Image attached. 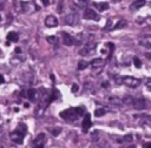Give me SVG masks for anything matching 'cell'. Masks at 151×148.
<instances>
[{
	"label": "cell",
	"mask_w": 151,
	"mask_h": 148,
	"mask_svg": "<svg viewBox=\"0 0 151 148\" xmlns=\"http://www.w3.org/2000/svg\"><path fill=\"white\" fill-rule=\"evenodd\" d=\"M41 2H42V5H44V6H48L50 0H41Z\"/></svg>",
	"instance_id": "cell-36"
},
{
	"label": "cell",
	"mask_w": 151,
	"mask_h": 148,
	"mask_svg": "<svg viewBox=\"0 0 151 148\" xmlns=\"http://www.w3.org/2000/svg\"><path fill=\"white\" fill-rule=\"evenodd\" d=\"M138 43L144 47V48H149L151 49V35H144L138 40Z\"/></svg>",
	"instance_id": "cell-13"
},
{
	"label": "cell",
	"mask_w": 151,
	"mask_h": 148,
	"mask_svg": "<svg viewBox=\"0 0 151 148\" xmlns=\"http://www.w3.org/2000/svg\"><path fill=\"white\" fill-rule=\"evenodd\" d=\"M122 100H123V105H125V106H132V103H133V97L130 95L123 97Z\"/></svg>",
	"instance_id": "cell-26"
},
{
	"label": "cell",
	"mask_w": 151,
	"mask_h": 148,
	"mask_svg": "<svg viewBox=\"0 0 151 148\" xmlns=\"http://www.w3.org/2000/svg\"><path fill=\"white\" fill-rule=\"evenodd\" d=\"M106 100H107V102H109L110 105L118 106V107L123 106V100H122L120 97H118V96H107Z\"/></svg>",
	"instance_id": "cell-18"
},
{
	"label": "cell",
	"mask_w": 151,
	"mask_h": 148,
	"mask_svg": "<svg viewBox=\"0 0 151 148\" xmlns=\"http://www.w3.org/2000/svg\"><path fill=\"white\" fill-rule=\"evenodd\" d=\"M18 40H19V35H18L17 32H9L7 34V41H9V42H18Z\"/></svg>",
	"instance_id": "cell-21"
},
{
	"label": "cell",
	"mask_w": 151,
	"mask_h": 148,
	"mask_svg": "<svg viewBox=\"0 0 151 148\" xmlns=\"http://www.w3.org/2000/svg\"><path fill=\"white\" fill-rule=\"evenodd\" d=\"M0 22H1V15H0Z\"/></svg>",
	"instance_id": "cell-43"
},
{
	"label": "cell",
	"mask_w": 151,
	"mask_h": 148,
	"mask_svg": "<svg viewBox=\"0 0 151 148\" xmlns=\"http://www.w3.org/2000/svg\"><path fill=\"white\" fill-rule=\"evenodd\" d=\"M46 40H47L50 43H52V45H57V43H58V41H59L58 36H55V35H52V36H47V38H46Z\"/></svg>",
	"instance_id": "cell-27"
},
{
	"label": "cell",
	"mask_w": 151,
	"mask_h": 148,
	"mask_svg": "<svg viewBox=\"0 0 151 148\" xmlns=\"http://www.w3.org/2000/svg\"><path fill=\"white\" fill-rule=\"evenodd\" d=\"M84 112H85L84 107H72V108H67L63 110L60 113V116L68 122H74L84 114Z\"/></svg>",
	"instance_id": "cell-1"
},
{
	"label": "cell",
	"mask_w": 151,
	"mask_h": 148,
	"mask_svg": "<svg viewBox=\"0 0 151 148\" xmlns=\"http://www.w3.org/2000/svg\"><path fill=\"white\" fill-rule=\"evenodd\" d=\"M99 139V135H97V132H93L92 133V136H91V140L92 141H97Z\"/></svg>",
	"instance_id": "cell-31"
},
{
	"label": "cell",
	"mask_w": 151,
	"mask_h": 148,
	"mask_svg": "<svg viewBox=\"0 0 151 148\" xmlns=\"http://www.w3.org/2000/svg\"><path fill=\"white\" fill-rule=\"evenodd\" d=\"M126 25H127V21H126V20H119V21L112 27V29H120V28H124Z\"/></svg>",
	"instance_id": "cell-24"
},
{
	"label": "cell",
	"mask_w": 151,
	"mask_h": 148,
	"mask_svg": "<svg viewBox=\"0 0 151 148\" xmlns=\"http://www.w3.org/2000/svg\"><path fill=\"white\" fill-rule=\"evenodd\" d=\"M145 4H146L145 0H134V1L130 5V11H131V12H136V11H138L139 8H142L143 6H145Z\"/></svg>",
	"instance_id": "cell-16"
},
{
	"label": "cell",
	"mask_w": 151,
	"mask_h": 148,
	"mask_svg": "<svg viewBox=\"0 0 151 148\" xmlns=\"http://www.w3.org/2000/svg\"><path fill=\"white\" fill-rule=\"evenodd\" d=\"M58 19L54 15H47L45 19V25L47 27H57L58 26Z\"/></svg>",
	"instance_id": "cell-15"
},
{
	"label": "cell",
	"mask_w": 151,
	"mask_h": 148,
	"mask_svg": "<svg viewBox=\"0 0 151 148\" xmlns=\"http://www.w3.org/2000/svg\"><path fill=\"white\" fill-rule=\"evenodd\" d=\"M83 16H84L85 19H87V20H99V19H100L99 14L96 13L92 8H86V9L84 11V13H83Z\"/></svg>",
	"instance_id": "cell-10"
},
{
	"label": "cell",
	"mask_w": 151,
	"mask_h": 148,
	"mask_svg": "<svg viewBox=\"0 0 151 148\" xmlns=\"http://www.w3.org/2000/svg\"><path fill=\"white\" fill-rule=\"evenodd\" d=\"M104 65H105V60L101 59V58H96V59H93V60L90 62V66H91L92 68H94V69L101 68Z\"/></svg>",
	"instance_id": "cell-17"
},
{
	"label": "cell",
	"mask_w": 151,
	"mask_h": 148,
	"mask_svg": "<svg viewBox=\"0 0 151 148\" xmlns=\"http://www.w3.org/2000/svg\"><path fill=\"white\" fill-rule=\"evenodd\" d=\"M106 113H107V109L104 108V107H99V108H97V109L94 110V115H96L97 117H100V116L105 115Z\"/></svg>",
	"instance_id": "cell-23"
},
{
	"label": "cell",
	"mask_w": 151,
	"mask_h": 148,
	"mask_svg": "<svg viewBox=\"0 0 151 148\" xmlns=\"http://www.w3.org/2000/svg\"><path fill=\"white\" fill-rule=\"evenodd\" d=\"M78 89H79L78 85H77V83H73V86H72V92H73V93H77Z\"/></svg>",
	"instance_id": "cell-34"
},
{
	"label": "cell",
	"mask_w": 151,
	"mask_h": 148,
	"mask_svg": "<svg viewBox=\"0 0 151 148\" xmlns=\"http://www.w3.org/2000/svg\"><path fill=\"white\" fill-rule=\"evenodd\" d=\"M88 66H90V62H87V61L80 60V61L78 62V69H79V70H84V69H86Z\"/></svg>",
	"instance_id": "cell-25"
},
{
	"label": "cell",
	"mask_w": 151,
	"mask_h": 148,
	"mask_svg": "<svg viewBox=\"0 0 151 148\" xmlns=\"http://www.w3.org/2000/svg\"><path fill=\"white\" fill-rule=\"evenodd\" d=\"M25 94H26V97L32 102H35L38 100V97H39V93H38V90L35 88H28L25 92Z\"/></svg>",
	"instance_id": "cell-12"
},
{
	"label": "cell",
	"mask_w": 151,
	"mask_h": 148,
	"mask_svg": "<svg viewBox=\"0 0 151 148\" xmlns=\"http://www.w3.org/2000/svg\"><path fill=\"white\" fill-rule=\"evenodd\" d=\"M133 63H134V66H136V67H138V68H139V67H142V62H140V60H139L137 56H134V58H133Z\"/></svg>",
	"instance_id": "cell-29"
},
{
	"label": "cell",
	"mask_w": 151,
	"mask_h": 148,
	"mask_svg": "<svg viewBox=\"0 0 151 148\" xmlns=\"http://www.w3.org/2000/svg\"><path fill=\"white\" fill-rule=\"evenodd\" d=\"M112 1H113V2H119L120 0H112Z\"/></svg>",
	"instance_id": "cell-42"
},
{
	"label": "cell",
	"mask_w": 151,
	"mask_h": 148,
	"mask_svg": "<svg viewBox=\"0 0 151 148\" xmlns=\"http://www.w3.org/2000/svg\"><path fill=\"white\" fill-rule=\"evenodd\" d=\"M14 9L18 13H29L32 11V6H31V2L15 0L14 1Z\"/></svg>",
	"instance_id": "cell-5"
},
{
	"label": "cell",
	"mask_w": 151,
	"mask_h": 148,
	"mask_svg": "<svg viewBox=\"0 0 151 148\" xmlns=\"http://www.w3.org/2000/svg\"><path fill=\"white\" fill-rule=\"evenodd\" d=\"M61 38H63V43L66 45V46H73V45L79 43L77 41V39L74 36H72L70 33H67V32H61Z\"/></svg>",
	"instance_id": "cell-8"
},
{
	"label": "cell",
	"mask_w": 151,
	"mask_h": 148,
	"mask_svg": "<svg viewBox=\"0 0 151 148\" xmlns=\"http://www.w3.org/2000/svg\"><path fill=\"white\" fill-rule=\"evenodd\" d=\"M117 82L123 83V85H125V86H127V87H130V88H137V87L140 85V79L134 78V76L126 75V76H122L119 81L117 80Z\"/></svg>",
	"instance_id": "cell-3"
},
{
	"label": "cell",
	"mask_w": 151,
	"mask_h": 148,
	"mask_svg": "<svg viewBox=\"0 0 151 148\" xmlns=\"http://www.w3.org/2000/svg\"><path fill=\"white\" fill-rule=\"evenodd\" d=\"M132 107L137 110H143L146 108V101L145 99L143 97H137V99H133V103H132Z\"/></svg>",
	"instance_id": "cell-11"
},
{
	"label": "cell",
	"mask_w": 151,
	"mask_h": 148,
	"mask_svg": "<svg viewBox=\"0 0 151 148\" xmlns=\"http://www.w3.org/2000/svg\"><path fill=\"white\" fill-rule=\"evenodd\" d=\"M107 86H110L107 82H104V83H103V87H107Z\"/></svg>",
	"instance_id": "cell-41"
},
{
	"label": "cell",
	"mask_w": 151,
	"mask_h": 148,
	"mask_svg": "<svg viewBox=\"0 0 151 148\" xmlns=\"http://www.w3.org/2000/svg\"><path fill=\"white\" fill-rule=\"evenodd\" d=\"M4 81H5V80H4V76H2V75L0 74V85H1V83H2Z\"/></svg>",
	"instance_id": "cell-40"
},
{
	"label": "cell",
	"mask_w": 151,
	"mask_h": 148,
	"mask_svg": "<svg viewBox=\"0 0 151 148\" xmlns=\"http://www.w3.org/2000/svg\"><path fill=\"white\" fill-rule=\"evenodd\" d=\"M48 130H50L54 136H57V135H59V133L61 132V128H59V127L55 128V129H53V128H48Z\"/></svg>",
	"instance_id": "cell-28"
},
{
	"label": "cell",
	"mask_w": 151,
	"mask_h": 148,
	"mask_svg": "<svg viewBox=\"0 0 151 148\" xmlns=\"http://www.w3.org/2000/svg\"><path fill=\"white\" fill-rule=\"evenodd\" d=\"M26 132H27V126H26L25 123L20 122V123L17 126L15 130L9 134L11 141L14 142V143H17V144H21L22 141H24V137H25Z\"/></svg>",
	"instance_id": "cell-2"
},
{
	"label": "cell",
	"mask_w": 151,
	"mask_h": 148,
	"mask_svg": "<svg viewBox=\"0 0 151 148\" xmlns=\"http://www.w3.org/2000/svg\"><path fill=\"white\" fill-rule=\"evenodd\" d=\"M123 141H125V142H131V141H132V135H131V134L125 135V136L123 137Z\"/></svg>",
	"instance_id": "cell-30"
},
{
	"label": "cell",
	"mask_w": 151,
	"mask_h": 148,
	"mask_svg": "<svg viewBox=\"0 0 151 148\" xmlns=\"http://www.w3.org/2000/svg\"><path fill=\"white\" fill-rule=\"evenodd\" d=\"M77 1L79 2V5H80V6L86 5V4H88V2H90V0H77Z\"/></svg>",
	"instance_id": "cell-35"
},
{
	"label": "cell",
	"mask_w": 151,
	"mask_h": 148,
	"mask_svg": "<svg viewBox=\"0 0 151 148\" xmlns=\"http://www.w3.org/2000/svg\"><path fill=\"white\" fill-rule=\"evenodd\" d=\"M93 5H94V7H96L99 12L106 11V9L109 8V4H106V2H99V4H93Z\"/></svg>",
	"instance_id": "cell-22"
},
{
	"label": "cell",
	"mask_w": 151,
	"mask_h": 148,
	"mask_svg": "<svg viewBox=\"0 0 151 148\" xmlns=\"http://www.w3.org/2000/svg\"><path fill=\"white\" fill-rule=\"evenodd\" d=\"M65 22L68 26H77L79 23V14L77 12H71L65 16Z\"/></svg>",
	"instance_id": "cell-7"
},
{
	"label": "cell",
	"mask_w": 151,
	"mask_h": 148,
	"mask_svg": "<svg viewBox=\"0 0 151 148\" xmlns=\"http://www.w3.org/2000/svg\"><path fill=\"white\" fill-rule=\"evenodd\" d=\"M24 60H25V58H24L22 54H15L13 58H11L9 62H11V65H13V66H18V65H20Z\"/></svg>",
	"instance_id": "cell-19"
},
{
	"label": "cell",
	"mask_w": 151,
	"mask_h": 148,
	"mask_svg": "<svg viewBox=\"0 0 151 148\" xmlns=\"http://www.w3.org/2000/svg\"><path fill=\"white\" fill-rule=\"evenodd\" d=\"M96 42H92V41H88L83 48H80V51H79V54L81 55V56H87V55H91V54H93L96 51Z\"/></svg>",
	"instance_id": "cell-6"
},
{
	"label": "cell",
	"mask_w": 151,
	"mask_h": 148,
	"mask_svg": "<svg viewBox=\"0 0 151 148\" xmlns=\"http://www.w3.org/2000/svg\"><path fill=\"white\" fill-rule=\"evenodd\" d=\"M145 85H146V87H147V88H150V89H151V78H147V79H146Z\"/></svg>",
	"instance_id": "cell-32"
},
{
	"label": "cell",
	"mask_w": 151,
	"mask_h": 148,
	"mask_svg": "<svg viewBox=\"0 0 151 148\" xmlns=\"http://www.w3.org/2000/svg\"><path fill=\"white\" fill-rule=\"evenodd\" d=\"M45 142H46V135H45L44 133H40V134H38V135L33 139L32 146L35 147V148H42L44 144H45Z\"/></svg>",
	"instance_id": "cell-9"
},
{
	"label": "cell",
	"mask_w": 151,
	"mask_h": 148,
	"mask_svg": "<svg viewBox=\"0 0 151 148\" xmlns=\"http://www.w3.org/2000/svg\"><path fill=\"white\" fill-rule=\"evenodd\" d=\"M6 6V0H0V11H2Z\"/></svg>",
	"instance_id": "cell-33"
},
{
	"label": "cell",
	"mask_w": 151,
	"mask_h": 148,
	"mask_svg": "<svg viewBox=\"0 0 151 148\" xmlns=\"http://www.w3.org/2000/svg\"><path fill=\"white\" fill-rule=\"evenodd\" d=\"M143 147H145V148H146V147H147V148H151V142H147V143H145Z\"/></svg>",
	"instance_id": "cell-38"
},
{
	"label": "cell",
	"mask_w": 151,
	"mask_h": 148,
	"mask_svg": "<svg viewBox=\"0 0 151 148\" xmlns=\"http://www.w3.org/2000/svg\"><path fill=\"white\" fill-rule=\"evenodd\" d=\"M15 54H21V48L17 47V48H15Z\"/></svg>",
	"instance_id": "cell-37"
},
{
	"label": "cell",
	"mask_w": 151,
	"mask_h": 148,
	"mask_svg": "<svg viewBox=\"0 0 151 148\" xmlns=\"http://www.w3.org/2000/svg\"><path fill=\"white\" fill-rule=\"evenodd\" d=\"M92 125V121H91V115L90 114H85L84 115V119H83V122H81V126H83V130L86 133L90 127Z\"/></svg>",
	"instance_id": "cell-14"
},
{
	"label": "cell",
	"mask_w": 151,
	"mask_h": 148,
	"mask_svg": "<svg viewBox=\"0 0 151 148\" xmlns=\"http://www.w3.org/2000/svg\"><path fill=\"white\" fill-rule=\"evenodd\" d=\"M20 79H21V81H22L25 85H28V86H33V85L37 82L35 74H34L32 70H29V69H26V70L21 72Z\"/></svg>",
	"instance_id": "cell-4"
},
{
	"label": "cell",
	"mask_w": 151,
	"mask_h": 148,
	"mask_svg": "<svg viewBox=\"0 0 151 148\" xmlns=\"http://www.w3.org/2000/svg\"><path fill=\"white\" fill-rule=\"evenodd\" d=\"M140 125L143 127H149L151 128V116L150 115H143L140 119Z\"/></svg>",
	"instance_id": "cell-20"
},
{
	"label": "cell",
	"mask_w": 151,
	"mask_h": 148,
	"mask_svg": "<svg viewBox=\"0 0 151 148\" xmlns=\"http://www.w3.org/2000/svg\"><path fill=\"white\" fill-rule=\"evenodd\" d=\"M145 56H146L149 60H151V53H145Z\"/></svg>",
	"instance_id": "cell-39"
}]
</instances>
